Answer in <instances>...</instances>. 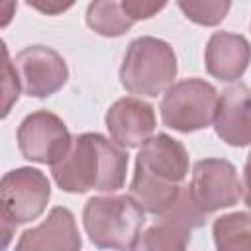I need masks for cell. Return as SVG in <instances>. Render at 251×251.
<instances>
[{
  "instance_id": "cell-19",
  "label": "cell",
  "mask_w": 251,
  "mask_h": 251,
  "mask_svg": "<svg viewBox=\"0 0 251 251\" xmlns=\"http://www.w3.org/2000/svg\"><path fill=\"white\" fill-rule=\"evenodd\" d=\"M126 12L137 22V20H149L155 14H159L165 6L167 0H122Z\"/></svg>"
},
{
  "instance_id": "cell-11",
  "label": "cell",
  "mask_w": 251,
  "mask_h": 251,
  "mask_svg": "<svg viewBox=\"0 0 251 251\" xmlns=\"http://www.w3.org/2000/svg\"><path fill=\"white\" fill-rule=\"evenodd\" d=\"M106 127L110 137L126 149L141 147L155 131V108L137 96L116 100L106 112Z\"/></svg>"
},
{
  "instance_id": "cell-21",
  "label": "cell",
  "mask_w": 251,
  "mask_h": 251,
  "mask_svg": "<svg viewBox=\"0 0 251 251\" xmlns=\"http://www.w3.org/2000/svg\"><path fill=\"white\" fill-rule=\"evenodd\" d=\"M241 196H243V202L251 208V151L247 155V161H245V167H243V180H241Z\"/></svg>"
},
{
  "instance_id": "cell-6",
  "label": "cell",
  "mask_w": 251,
  "mask_h": 251,
  "mask_svg": "<svg viewBox=\"0 0 251 251\" xmlns=\"http://www.w3.org/2000/svg\"><path fill=\"white\" fill-rule=\"evenodd\" d=\"M218 90L202 78H184L173 82L161 100L163 124L180 133L206 129L214 122Z\"/></svg>"
},
{
  "instance_id": "cell-18",
  "label": "cell",
  "mask_w": 251,
  "mask_h": 251,
  "mask_svg": "<svg viewBox=\"0 0 251 251\" xmlns=\"http://www.w3.org/2000/svg\"><path fill=\"white\" fill-rule=\"evenodd\" d=\"M4 45V43H2ZM4 71H6V80H4V112H2V116H8V112H10V108H12V104L18 100V92H20V76H18V71H16V67H14V63L10 61V57H8V49H6V45H4Z\"/></svg>"
},
{
  "instance_id": "cell-17",
  "label": "cell",
  "mask_w": 251,
  "mask_h": 251,
  "mask_svg": "<svg viewBox=\"0 0 251 251\" xmlns=\"http://www.w3.org/2000/svg\"><path fill=\"white\" fill-rule=\"evenodd\" d=\"M176 4L190 22L204 27L220 25L231 8V0H176Z\"/></svg>"
},
{
  "instance_id": "cell-14",
  "label": "cell",
  "mask_w": 251,
  "mask_h": 251,
  "mask_svg": "<svg viewBox=\"0 0 251 251\" xmlns=\"http://www.w3.org/2000/svg\"><path fill=\"white\" fill-rule=\"evenodd\" d=\"M204 61L208 75L222 82H235L251 63V45L239 33L216 31L206 43Z\"/></svg>"
},
{
  "instance_id": "cell-16",
  "label": "cell",
  "mask_w": 251,
  "mask_h": 251,
  "mask_svg": "<svg viewBox=\"0 0 251 251\" xmlns=\"http://www.w3.org/2000/svg\"><path fill=\"white\" fill-rule=\"evenodd\" d=\"M214 245L220 251L251 249V212H231L220 216L212 226Z\"/></svg>"
},
{
  "instance_id": "cell-13",
  "label": "cell",
  "mask_w": 251,
  "mask_h": 251,
  "mask_svg": "<svg viewBox=\"0 0 251 251\" xmlns=\"http://www.w3.org/2000/svg\"><path fill=\"white\" fill-rule=\"evenodd\" d=\"M82 247V239L75 222V216L65 206H55L47 218L25 229L18 243V251H78Z\"/></svg>"
},
{
  "instance_id": "cell-20",
  "label": "cell",
  "mask_w": 251,
  "mask_h": 251,
  "mask_svg": "<svg viewBox=\"0 0 251 251\" xmlns=\"http://www.w3.org/2000/svg\"><path fill=\"white\" fill-rule=\"evenodd\" d=\"M33 10L45 16H59L75 6L76 0H25Z\"/></svg>"
},
{
  "instance_id": "cell-12",
  "label": "cell",
  "mask_w": 251,
  "mask_h": 251,
  "mask_svg": "<svg viewBox=\"0 0 251 251\" xmlns=\"http://www.w3.org/2000/svg\"><path fill=\"white\" fill-rule=\"evenodd\" d=\"M212 124L216 135L227 145H251V88L241 82L227 86L218 98Z\"/></svg>"
},
{
  "instance_id": "cell-3",
  "label": "cell",
  "mask_w": 251,
  "mask_h": 251,
  "mask_svg": "<svg viewBox=\"0 0 251 251\" xmlns=\"http://www.w3.org/2000/svg\"><path fill=\"white\" fill-rule=\"evenodd\" d=\"M82 224L88 239L100 249H137L145 210L131 194L92 196L84 204Z\"/></svg>"
},
{
  "instance_id": "cell-8",
  "label": "cell",
  "mask_w": 251,
  "mask_h": 251,
  "mask_svg": "<svg viewBox=\"0 0 251 251\" xmlns=\"http://www.w3.org/2000/svg\"><path fill=\"white\" fill-rule=\"evenodd\" d=\"M206 216L192 200L190 188L182 186L176 202L159 214L157 222L141 233L137 249H186L192 231L206 224Z\"/></svg>"
},
{
  "instance_id": "cell-9",
  "label": "cell",
  "mask_w": 251,
  "mask_h": 251,
  "mask_svg": "<svg viewBox=\"0 0 251 251\" xmlns=\"http://www.w3.org/2000/svg\"><path fill=\"white\" fill-rule=\"evenodd\" d=\"M188 188L192 200L204 214L229 208L241 198V180L235 165L218 157L200 159L194 163Z\"/></svg>"
},
{
  "instance_id": "cell-1",
  "label": "cell",
  "mask_w": 251,
  "mask_h": 251,
  "mask_svg": "<svg viewBox=\"0 0 251 251\" xmlns=\"http://www.w3.org/2000/svg\"><path fill=\"white\" fill-rule=\"evenodd\" d=\"M127 163L126 147L102 133L88 131L73 137L69 151L51 165V175L57 186L71 194L116 192L126 184Z\"/></svg>"
},
{
  "instance_id": "cell-15",
  "label": "cell",
  "mask_w": 251,
  "mask_h": 251,
  "mask_svg": "<svg viewBox=\"0 0 251 251\" xmlns=\"http://www.w3.org/2000/svg\"><path fill=\"white\" fill-rule=\"evenodd\" d=\"M133 24L135 20L126 12L122 0H92L86 8V25L102 37H120Z\"/></svg>"
},
{
  "instance_id": "cell-5",
  "label": "cell",
  "mask_w": 251,
  "mask_h": 251,
  "mask_svg": "<svg viewBox=\"0 0 251 251\" xmlns=\"http://www.w3.org/2000/svg\"><path fill=\"white\" fill-rule=\"evenodd\" d=\"M51 198L49 178L33 167L8 171L0 180V229L6 247L18 226L37 220Z\"/></svg>"
},
{
  "instance_id": "cell-7",
  "label": "cell",
  "mask_w": 251,
  "mask_h": 251,
  "mask_svg": "<svg viewBox=\"0 0 251 251\" xmlns=\"http://www.w3.org/2000/svg\"><path fill=\"white\" fill-rule=\"evenodd\" d=\"M16 139L22 157L39 165H55L73 141L67 124L47 110L27 114L18 126Z\"/></svg>"
},
{
  "instance_id": "cell-2",
  "label": "cell",
  "mask_w": 251,
  "mask_h": 251,
  "mask_svg": "<svg viewBox=\"0 0 251 251\" xmlns=\"http://www.w3.org/2000/svg\"><path fill=\"white\" fill-rule=\"evenodd\" d=\"M186 175V147L167 133L151 135L139 147L135 157L129 194L143 206L145 212L159 216L176 202Z\"/></svg>"
},
{
  "instance_id": "cell-10",
  "label": "cell",
  "mask_w": 251,
  "mask_h": 251,
  "mask_svg": "<svg viewBox=\"0 0 251 251\" xmlns=\"http://www.w3.org/2000/svg\"><path fill=\"white\" fill-rule=\"evenodd\" d=\"M14 67L20 76L22 92L31 98H47L61 90L69 78L65 59L47 45H29L22 49Z\"/></svg>"
},
{
  "instance_id": "cell-4",
  "label": "cell",
  "mask_w": 251,
  "mask_h": 251,
  "mask_svg": "<svg viewBox=\"0 0 251 251\" xmlns=\"http://www.w3.org/2000/svg\"><path fill=\"white\" fill-rule=\"evenodd\" d=\"M176 71L173 47L163 39L141 35L127 45L120 67V82L129 94L155 98L175 82Z\"/></svg>"
}]
</instances>
